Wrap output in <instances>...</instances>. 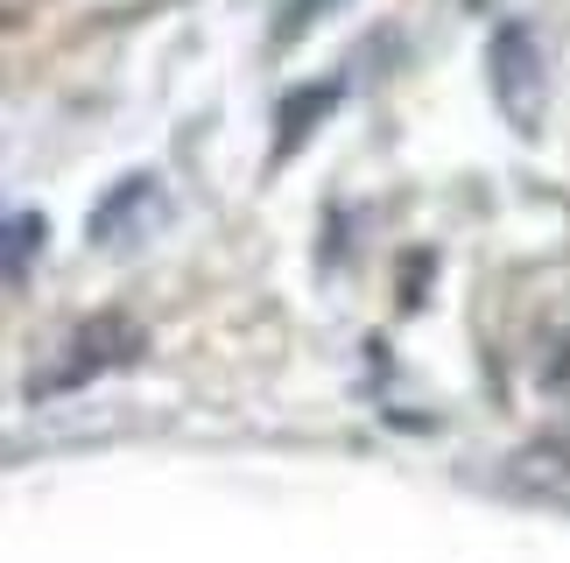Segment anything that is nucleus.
Wrapping results in <instances>:
<instances>
[{"instance_id": "obj_1", "label": "nucleus", "mask_w": 570, "mask_h": 563, "mask_svg": "<svg viewBox=\"0 0 570 563\" xmlns=\"http://www.w3.org/2000/svg\"><path fill=\"white\" fill-rule=\"evenodd\" d=\"M487 78H493V99L521 135H535L542 120V63H535V42L529 29H500L493 36V57H487Z\"/></svg>"}, {"instance_id": "obj_2", "label": "nucleus", "mask_w": 570, "mask_h": 563, "mask_svg": "<svg viewBox=\"0 0 570 563\" xmlns=\"http://www.w3.org/2000/svg\"><path fill=\"white\" fill-rule=\"evenodd\" d=\"M29 247H42V219H29V211H21V219L8 226V275H14V282L29 275Z\"/></svg>"}]
</instances>
